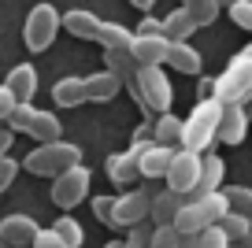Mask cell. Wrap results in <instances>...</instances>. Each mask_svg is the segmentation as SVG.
<instances>
[{
  "label": "cell",
  "mask_w": 252,
  "mask_h": 248,
  "mask_svg": "<svg viewBox=\"0 0 252 248\" xmlns=\"http://www.w3.org/2000/svg\"><path fill=\"white\" fill-rule=\"evenodd\" d=\"M230 248H252V233H249V237H241V241H234Z\"/></svg>",
  "instance_id": "43"
},
{
  "label": "cell",
  "mask_w": 252,
  "mask_h": 248,
  "mask_svg": "<svg viewBox=\"0 0 252 248\" xmlns=\"http://www.w3.org/2000/svg\"><path fill=\"white\" fill-rule=\"evenodd\" d=\"M78 163H82V148L60 137V141H48V145H37L33 152H26L23 171L37 174V178H56V174L78 167Z\"/></svg>",
  "instance_id": "2"
},
{
  "label": "cell",
  "mask_w": 252,
  "mask_h": 248,
  "mask_svg": "<svg viewBox=\"0 0 252 248\" xmlns=\"http://www.w3.org/2000/svg\"><path fill=\"white\" fill-rule=\"evenodd\" d=\"M52 233H56V237H60L67 248H82V241H86V230H82V222H78V218H71V215L56 218Z\"/></svg>",
  "instance_id": "26"
},
{
  "label": "cell",
  "mask_w": 252,
  "mask_h": 248,
  "mask_svg": "<svg viewBox=\"0 0 252 248\" xmlns=\"http://www.w3.org/2000/svg\"><path fill=\"white\" fill-rule=\"evenodd\" d=\"M4 123H8L11 133H30L37 145H48V141H60V137H63L60 119H56L52 111L33 108V104H15V108H11V115L4 119Z\"/></svg>",
  "instance_id": "4"
},
{
  "label": "cell",
  "mask_w": 252,
  "mask_h": 248,
  "mask_svg": "<svg viewBox=\"0 0 252 248\" xmlns=\"http://www.w3.org/2000/svg\"><path fill=\"white\" fill-rule=\"evenodd\" d=\"M159 26H163V37H167V41H189L193 33L200 30L197 19L189 15V8H174V11H167V15L159 19Z\"/></svg>",
  "instance_id": "20"
},
{
  "label": "cell",
  "mask_w": 252,
  "mask_h": 248,
  "mask_svg": "<svg viewBox=\"0 0 252 248\" xmlns=\"http://www.w3.org/2000/svg\"><path fill=\"white\" fill-rule=\"evenodd\" d=\"M167 67L171 70H182V74H200V67H204V60H200V52L189 41H171L167 45Z\"/></svg>",
  "instance_id": "18"
},
{
  "label": "cell",
  "mask_w": 252,
  "mask_h": 248,
  "mask_svg": "<svg viewBox=\"0 0 252 248\" xmlns=\"http://www.w3.org/2000/svg\"><path fill=\"white\" fill-rule=\"evenodd\" d=\"M167 45H171V41H167L163 33H134V41H130V56H134L137 67H163Z\"/></svg>",
  "instance_id": "10"
},
{
  "label": "cell",
  "mask_w": 252,
  "mask_h": 248,
  "mask_svg": "<svg viewBox=\"0 0 252 248\" xmlns=\"http://www.w3.org/2000/svg\"><path fill=\"white\" fill-rule=\"evenodd\" d=\"M134 33H163V26H159V19L145 15L141 23H137V30H134Z\"/></svg>",
  "instance_id": "38"
},
{
  "label": "cell",
  "mask_w": 252,
  "mask_h": 248,
  "mask_svg": "<svg viewBox=\"0 0 252 248\" xmlns=\"http://www.w3.org/2000/svg\"><path fill=\"white\" fill-rule=\"evenodd\" d=\"M100 26H104V19L96 15V11H89V8H71V11L60 15V30H67L78 41H96Z\"/></svg>",
  "instance_id": "13"
},
{
  "label": "cell",
  "mask_w": 252,
  "mask_h": 248,
  "mask_svg": "<svg viewBox=\"0 0 252 248\" xmlns=\"http://www.w3.org/2000/svg\"><path fill=\"white\" fill-rule=\"evenodd\" d=\"M171 155H174V148H163V145L152 141V145L137 155V174H141V178H163L167 167H171Z\"/></svg>",
  "instance_id": "19"
},
{
  "label": "cell",
  "mask_w": 252,
  "mask_h": 248,
  "mask_svg": "<svg viewBox=\"0 0 252 248\" xmlns=\"http://www.w3.org/2000/svg\"><path fill=\"white\" fill-rule=\"evenodd\" d=\"M178 248H200V241H197V233H193V237H178Z\"/></svg>",
  "instance_id": "41"
},
{
  "label": "cell",
  "mask_w": 252,
  "mask_h": 248,
  "mask_svg": "<svg viewBox=\"0 0 252 248\" xmlns=\"http://www.w3.org/2000/svg\"><path fill=\"white\" fill-rule=\"evenodd\" d=\"M137 104L145 115H163L174 104V89L163 67H137Z\"/></svg>",
  "instance_id": "5"
},
{
  "label": "cell",
  "mask_w": 252,
  "mask_h": 248,
  "mask_svg": "<svg viewBox=\"0 0 252 248\" xmlns=\"http://www.w3.org/2000/svg\"><path fill=\"white\" fill-rule=\"evenodd\" d=\"M37 218L23 215V211H15V215H8L4 222H0V241L8 248H30L33 237H37Z\"/></svg>",
  "instance_id": "11"
},
{
  "label": "cell",
  "mask_w": 252,
  "mask_h": 248,
  "mask_svg": "<svg viewBox=\"0 0 252 248\" xmlns=\"http://www.w3.org/2000/svg\"><path fill=\"white\" fill-rule=\"evenodd\" d=\"M212 100H219L222 108H226V104H245V100H252V60H249L245 52H237L234 60L226 63V70L215 78Z\"/></svg>",
  "instance_id": "3"
},
{
  "label": "cell",
  "mask_w": 252,
  "mask_h": 248,
  "mask_svg": "<svg viewBox=\"0 0 252 248\" xmlns=\"http://www.w3.org/2000/svg\"><path fill=\"white\" fill-rule=\"evenodd\" d=\"M4 89L11 93L15 104H30L33 93H37V67L33 63H15L8 70V78H4Z\"/></svg>",
  "instance_id": "15"
},
{
  "label": "cell",
  "mask_w": 252,
  "mask_h": 248,
  "mask_svg": "<svg viewBox=\"0 0 252 248\" xmlns=\"http://www.w3.org/2000/svg\"><path fill=\"white\" fill-rule=\"evenodd\" d=\"M245 56H249V60H252V41H249V48H245Z\"/></svg>",
  "instance_id": "46"
},
{
  "label": "cell",
  "mask_w": 252,
  "mask_h": 248,
  "mask_svg": "<svg viewBox=\"0 0 252 248\" xmlns=\"http://www.w3.org/2000/svg\"><path fill=\"white\" fill-rule=\"evenodd\" d=\"M245 133H249V111H245V104H226L215 141H222V145H241Z\"/></svg>",
  "instance_id": "16"
},
{
  "label": "cell",
  "mask_w": 252,
  "mask_h": 248,
  "mask_svg": "<svg viewBox=\"0 0 252 248\" xmlns=\"http://www.w3.org/2000/svg\"><path fill=\"white\" fill-rule=\"evenodd\" d=\"M104 171H108V178L115 186H134L137 182V155L134 152H111Z\"/></svg>",
  "instance_id": "22"
},
{
  "label": "cell",
  "mask_w": 252,
  "mask_h": 248,
  "mask_svg": "<svg viewBox=\"0 0 252 248\" xmlns=\"http://www.w3.org/2000/svg\"><path fill=\"white\" fill-rule=\"evenodd\" d=\"M215 4H219V8H234L237 0H215Z\"/></svg>",
  "instance_id": "44"
},
{
  "label": "cell",
  "mask_w": 252,
  "mask_h": 248,
  "mask_svg": "<svg viewBox=\"0 0 252 248\" xmlns=\"http://www.w3.org/2000/svg\"><path fill=\"white\" fill-rule=\"evenodd\" d=\"M215 226H219V230L226 233V241H230V245H234V241H241V237H249V233H252V222H249V218H241L237 211H226V215H222V218H219Z\"/></svg>",
  "instance_id": "29"
},
{
  "label": "cell",
  "mask_w": 252,
  "mask_h": 248,
  "mask_svg": "<svg viewBox=\"0 0 252 248\" xmlns=\"http://www.w3.org/2000/svg\"><path fill=\"white\" fill-rule=\"evenodd\" d=\"M193 204H197V208L204 211L208 226H215V222H219V218L230 211V204H226V196H222V189H219V193H208V196H197Z\"/></svg>",
  "instance_id": "27"
},
{
  "label": "cell",
  "mask_w": 252,
  "mask_h": 248,
  "mask_svg": "<svg viewBox=\"0 0 252 248\" xmlns=\"http://www.w3.org/2000/svg\"><path fill=\"white\" fill-rule=\"evenodd\" d=\"M219 119H222V104L219 100H197V108L189 111V119H182V148L204 155L215 145V133H219Z\"/></svg>",
  "instance_id": "1"
},
{
  "label": "cell",
  "mask_w": 252,
  "mask_h": 248,
  "mask_svg": "<svg viewBox=\"0 0 252 248\" xmlns=\"http://www.w3.org/2000/svg\"><path fill=\"white\" fill-rule=\"evenodd\" d=\"M130 41H134V30H126L123 23H104L100 33H96V45L108 52V48H130Z\"/></svg>",
  "instance_id": "25"
},
{
  "label": "cell",
  "mask_w": 252,
  "mask_h": 248,
  "mask_svg": "<svg viewBox=\"0 0 252 248\" xmlns=\"http://www.w3.org/2000/svg\"><path fill=\"white\" fill-rule=\"evenodd\" d=\"M182 204H186V196H182V193H174V189H163V193L152 196V204H149V218H152L156 226H171Z\"/></svg>",
  "instance_id": "21"
},
{
  "label": "cell",
  "mask_w": 252,
  "mask_h": 248,
  "mask_svg": "<svg viewBox=\"0 0 252 248\" xmlns=\"http://www.w3.org/2000/svg\"><path fill=\"white\" fill-rule=\"evenodd\" d=\"M19 178V159H11V155H0V196L11 189V182Z\"/></svg>",
  "instance_id": "31"
},
{
  "label": "cell",
  "mask_w": 252,
  "mask_h": 248,
  "mask_svg": "<svg viewBox=\"0 0 252 248\" xmlns=\"http://www.w3.org/2000/svg\"><path fill=\"white\" fill-rule=\"evenodd\" d=\"M152 141L163 145V148H182V119L171 115V111L156 115V123H152Z\"/></svg>",
  "instance_id": "23"
},
{
  "label": "cell",
  "mask_w": 252,
  "mask_h": 248,
  "mask_svg": "<svg viewBox=\"0 0 252 248\" xmlns=\"http://www.w3.org/2000/svg\"><path fill=\"white\" fill-rule=\"evenodd\" d=\"M163 178H167V189L189 196V193H193V186H197V178H200V155L189 152V148H174L171 167H167Z\"/></svg>",
  "instance_id": "8"
},
{
  "label": "cell",
  "mask_w": 252,
  "mask_h": 248,
  "mask_svg": "<svg viewBox=\"0 0 252 248\" xmlns=\"http://www.w3.org/2000/svg\"><path fill=\"white\" fill-rule=\"evenodd\" d=\"M222 178H226V163H222V155L204 152V155H200V178H197V186H193V193H189L186 200H197V196L219 193V189H222Z\"/></svg>",
  "instance_id": "14"
},
{
  "label": "cell",
  "mask_w": 252,
  "mask_h": 248,
  "mask_svg": "<svg viewBox=\"0 0 252 248\" xmlns=\"http://www.w3.org/2000/svg\"><path fill=\"white\" fill-rule=\"evenodd\" d=\"M11 108H15V100H11V93L4 89V82H0V123L11 115Z\"/></svg>",
  "instance_id": "37"
},
{
  "label": "cell",
  "mask_w": 252,
  "mask_h": 248,
  "mask_svg": "<svg viewBox=\"0 0 252 248\" xmlns=\"http://www.w3.org/2000/svg\"><path fill=\"white\" fill-rule=\"evenodd\" d=\"M182 8H189V15L197 19V26H212L222 11L215 0H182Z\"/></svg>",
  "instance_id": "30"
},
{
  "label": "cell",
  "mask_w": 252,
  "mask_h": 248,
  "mask_svg": "<svg viewBox=\"0 0 252 248\" xmlns=\"http://www.w3.org/2000/svg\"><path fill=\"white\" fill-rule=\"evenodd\" d=\"M149 204H152V193H149V189H130V193L115 196L111 226H115V230H130V226H141L145 218H149Z\"/></svg>",
  "instance_id": "9"
},
{
  "label": "cell",
  "mask_w": 252,
  "mask_h": 248,
  "mask_svg": "<svg viewBox=\"0 0 252 248\" xmlns=\"http://www.w3.org/2000/svg\"><path fill=\"white\" fill-rule=\"evenodd\" d=\"M119 78L111 74V70H96V74H89V78H82V93H86V104H108V100H115V93H119Z\"/></svg>",
  "instance_id": "17"
},
{
  "label": "cell",
  "mask_w": 252,
  "mask_h": 248,
  "mask_svg": "<svg viewBox=\"0 0 252 248\" xmlns=\"http://www.w3.org/2000/svg\"><path fill=\"white\" fill-rule=\"evenodd\" d=\"M111 211H115V196H93V215L104 226H111Z\"/></svg>",
  "instance_id": "34"
},
{
  "label": "cell",
  "mask_w": 252,
  "mask_h": 248,
  "mask_svg": "<svg viewBox=\"0 0 252 248\" xmlns=\"http://www.w3.org/2000/svg\"><path fill=\"white\" fill-rule=\"evenodd\" d=\"M104 248H123V241H108V245H104Z\"/></svg>",
  "instance_id": "45"
},
{
  "label": "cell",
  "mask_w": 252,
  "mask_h": 248,
  "mask_svg": "<svg viewBox=\"0 0 252 248\" xmlns=\"http://www.w3.org/2000/svg\"><path fill=\"white\" fill-rule=\"evenodd\" d=\"M0 248H8V245H4V241H0Z\"/></svg>",
  "instance_id": "47"
},
{
  "label": "cell",
  "mask_w": 252,
  "mask_h": 248,
  "mask_svg": "<svg viewBox=\"0 0 252 248\" xmlns=\"http://www.w3.org/2000/svg\"><path fill=\"white\" fill-rule=\"evenodd\" d=\"M197 241H200V248H230L226 233H222L219 226H208L204 233H197Z\"/></svg>",
  "instance_id": "33"
},
{
  "label": "cell",
  "mask_w": 252,
  "mask_h": 248,
  "mask_svg": "<svg viewBox=\"0 0 252 248\" xmlns=\"http://www.w3.org/2000/svg\"><path fill=\"white\" fill-rule=\"evenodd\" d=\"M222 196H226L230 211H237L241 218L252 222V189L249 186H230V189H222Z\"/></svg>",
  "instance_id": "28"
},
{
  "label": "cell",
  "mask_w": 252,
  "mask_h": 248,
  "mask_svg": "<svg viewBox=\"0 0 252 248\" xmlns=\"http://www.w3.org/2000/svg\"><path fill=\"white\" fill-rule=\"evenodd\" d=\"M130 4H134V8H137V11H149V8H152V4H156V0H130Z\"/></svg>",
  "instance_id": "42"
},
{
  "label": "cell",
  "mask_w": 252,
  "mask_h": 248,
  "mask_svg": "<svg viewBox=\"0 0 252 248\" xmlns=\"http://www.w3.org/2000/svg\"><path fill=\"white\" fill-rule=\"evenodd\" d=\"M89 186H93V171H89L86 163H78V167H71V171H63V174L52 178V204L63 208V211L78 208L89 196Z\"/></svg>",
  "instance_id": "7"
},
{
  "label": "cell",
  "mask_w": 252,
  "mask_h": 248,
  "mask_svg": "<svg viewBox=\"0 0 252 248\" xmlns=\"http://www.w3.org/2000/svg\"><path fill=\"white\" fill-rule=\"evenodd\" d=\"M230 19H234V26H241V30L252 33V0H237L234 8H226Z\"/></svg>",
  "instance_id": "32"
},
{
  "label": "cell",
  "mask_w": 252,
  "mask_h": 248,
  "mask_svg": "<svg viewBox=\"0 0 252 248\" xmlns=\"http://www.w3.org/2000/svg\"><path fill=\"white\" fill-rule=\"evenodd\" d=\"M212 86H215V78H200V100L212 96Z\"/></svg>",
  "instance_id": "40"
},
{
  "label": "cell",
  "mask_w": 252,
  "mask_h": 248,
  "mask_svg": "<svg viewBox=\"0 0 252 248\" xmlns=\"http://www.w3.org/2000/svg\"><path fill=\"white\" fill-rule=\"evenodd\" d=\"M52 100L60 104V108H78V104H86V93H82V78H78V74L60 78V82L52 86Z\"/></svg>",
  "instance_id": "24"
},
{
  "label": "cell",
  "mask_w": 252,
  "mask_h": 248,
  "mask_svg": "<svg viewBox=\"0 0 252 248\" xmlns=\"http://www.w3.org/2000/svg\"><path fill=\"white\" fill-rule=\"evenodd\" d=\"M30 248H67L60 237H56L52 230H37V237H33V245Z\"/></svg>",
  "instance_id": "36"
},
{
  "label": "cell",
  "mask_w": 252,
  "mask_h": 248,
  "mask_svg": "<svg viewBox=\"0 0 252 248\" xmlns=\"http://www.w3.org/2000/svg\"><path fill=\"white\" fill-rule=\"evenodd\" d=\"M11 137H15V133H11L8 126H0V155H8V148H11Z\"/></svg>",
  "instance_id": "39"
},
{
  "label": "cell",
  "mask_w": 252,
  "mask_h": 248,
  "mask_svg": "<svg viewBox=\"0 0 252 248\" xmlns=\"http://www.w3.org/2000/svg\"><path fill=\"white\" fill-rule=\"evenodd\" d=\"M104 70H111L119 78V86L137 100V63L130 56V48H108L104 52Z\"/></svg>",
  "instance_id": "12"
},
{
  "label": "cell",
  "mask_w": 252,
  "mask_h": 248,
  "mask_svg": "<svg viewBox=\"0 0 252 248\" xmlns=\"http://www.w3.org/2000/svg\"><path fill=\"white\" fill-rule=\"evenodd\" d=\"M130 230H134V233L123 241V248H149V237H152L149 226H130Z\"/></svg>",
  "instance_id": "35"
},
{
  "label": "cell",
  "mask_w": 252,
  "mask_h": 248,
  "mask_svg": "<svg viewBox=\"0 0 252 248\" xmlns=\"http://www.w3.org/2000/svg\"><path fill=\"white\" fill-rule=\"evenodd\" d=\"M56 33H60V8H52V4H33L30 15H26V26H23V41L30 52H45L48 45L56 41Z\"/></svg>",
  "instance_id": "6"
}]
</instances>
